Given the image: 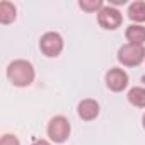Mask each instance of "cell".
Here are the masks:
<instances>
[{"mask_svg":"<svg viewBox=\"0 0 145 145\" xmlns=\"http://www.w3.org/2000/svg\"><path fill=\"white\" fill-rule=\"evenodd\" d=\"M97 24L106 31H116L123 24V14L120 12L118 7L104 5L97 12Z\"/></svg>","mask_w":145,"mask_h":145,"instance_id":"5b68a950","label":"cell"},{"mask_svg":"<svg viewBox=\"0 0 145 145\" xmlns=\"http://www.w3.org/2000/svg\"><path fill=\"white\" fill-rule=\"evenodd\" d=\"M116 58L123 67H138L145 61V46L125 43L118 48Z\"/></svg>","mask_w":145,"mask_h":145,"instance_id":"3957f363","label":"cell"},{"mask_svg":"<svg viewBox=\"0 0 145 145\" xmlns=\"http://www.w3.org/2000/svg\"><path fill=\"white\" fill-rule=\"evenodd\" d=\"M126 99L131 106L135 108H140V109H145V87H131L126 94Z\"/></svg>","mask_w":145,"mask_h":145,"instance_id":"8fae6325","label":"cell"},{"mask_svg":"<svg viewBox=\"0 0 145 145\" xmlns=\"http://www.w3.org/2000/svg\"><path fill=\"white\" fill-rule=\"evenodd\" d=\"M17 19V7L9 2V0H2L0 2V24H12Z\"/></svg>","mask_w":145,"mask_h":145,"instance_id":"30bf717a","label":"cell"},{"mask_svg":"<svg viewBox=\"0 0 145 145\" xmlns=\"http://www.w3.org/2000/svg\"><path fill=\"white\" fill-rule=\"evenodd\" d=\"M106 4L103 0H79V7L84 10V12H89V14H97Z\"/></svg>","mask_w":145,"mask_h":145,"instance_id":"7c38bea8","label":"cell"},{"mask_svg":"<svg viewBox=\"0 0 145 145\" xmlns=\"http://www.w3.org/2000/svg\"><path fill=\"white\" fill-rule=\"evenodd\" d=\"M70 133H72V125H70L68 118H65L63 114L53 116L48 121L46 135H48L51 143H65L68 140Z\"/></svg>","mask_w":145,"mask_h":145,"instance_id":"7a4b0ae2","label":"cell"},{"mask_svg":"<svg viewBox=\"0 0 145 145\" xmlns=\"http://www.w3.org/2000/svg\"><path fill=\"white\" fill-rule=\"evenodd\" d=\"M142 126H143V130H145V113H143V116H142Z\"/></svg>","mask_w":145,"mask_h":145,"instance_id":"9a60e30c","label":"cell"},{"mask_svg":"<svg viewBox=\"0 0 145 145\" xmlns=\"http://www.w3.org/2000/svg\"><path fill=\"white\" fill-rule=\"evenodd\" d=\"M7 79L14 87H29L36 79V70L29 60L17 58L7 65Z\"/></svg>","mask_w":145,"mask_h":145,"instance_id":"6da1fadb","label":"cell"},{"mask_svg":"<svg viewBox=\"0 0 145 145\" xmlns=\"http://www.w3.org/2000/svg\"><path fill=\"white\" fill-rule=\"evenodd\" d=\"M31 145H53L50 140H44V138H34Z\"/></svg>","mask_w":145,"mask_h":145,"instance_id":"5bb4252c","label":"cell"},{"mask_svg":"<svg viewBox=\"0 0 145 145\" xmlns=\"http://www.w3.org/2000/svg\"><path fill=\"white\" fill-rule=\"evenodd\" d=\"M99 113H101L99 103H97L96 99H91V97L82 99V101L79 103V106H77V114H79V118L84 120V121H92V120H96V118L99 116Z\"/></svg>","mask_w":145,"mask_h":145,"instance_id":"52a82bcc","label":"cell"},{"mask_svg":"<svg viewBox=\"0 0 145 145\" xmlns=\"http://www.w3.org/2000/svg\"><path fill=\"white\" fill-rule=\"evenodd\" d=\"M0 145H21L19 138L12 133H5L2 135V138H0Z\"/></svg>","mask_w":145,"mask_h":145,"instance_id":"4fadbf2b","label":"cell"},{"mask_svg":"<svg viewBox=\"0 0 145 145\" xmlns=\"http://www.w3.org/2000/svg\"><path fill=\"white\" fill-rule=\"evenodd\" d=\"M63 48H65V41H63L61 34L56 33V31H48L39 38V50L48 58L60 56Z\"/></svg>","mask_w":145,"mask_h":145,"instance_id":"277c9868","label":"cell"},{"mask_svg":"<svg viewBox=\"0 0 145 145\" xmlns=\"http://www.w3.org/2000/svg\"><path fill=\"white\" fill-rule=\"evenodd\" d=\"M125 38L130 44L145 46V26L143 24H130L125 31Z\"/></svg>","mask_w":145,"mask_h":145,"instance_id":"ba28073f","label":"cell"},{"mask_svg":"<svg viewBox=\"0 0 145 145\" xmlns=\"http://www.w3.org/2000/svg\"><path fill=\"white\" fill-rule=\"evenodd\" d=\"M128 19L133 24H143L145 22V0H135L128 5Z\"/></svg>","mask_w":145,"mask_h":145,"instance_id":"9c48e42d","label":"cell"},{"mask_svg":"<svg viewBox=\"0 0 145 145\" xmlns=\"http://www.w3.org/2000/svg\"><path fill=\"white\" fill-rule=\"evenodd\" d=\"M104 82H106V87L111 92H123L128 87V84H130V77H128V74L123 68L113 67V68H109L106 72Z\"/></svg>","mask_w":145,"mask_h":145,"instance_id":"8992f818","label":"cell"}]
</instances>
